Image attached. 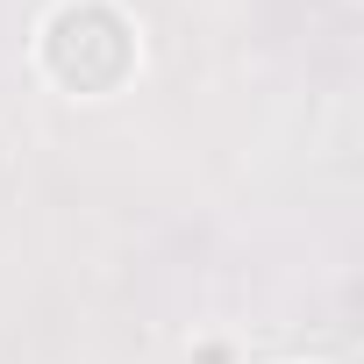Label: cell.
Masks as SVG:
<instances>
[{
    "mask_svg": "<svg viewBox=\"0 0 364 364\" xmlns=\"http://www.w3.org/2000/svg\"><path fill=\"white\" fill-rule=\"evenodd\" d=\"M43 72L72 93H114L136 72V29L107 0H65L43 22Z\"/></svg>",
    "mask_w": 364,
    "mask_h": 364,
    "instance_id": "6da1fadb",
    "label": "cell"
}]
</instances>
